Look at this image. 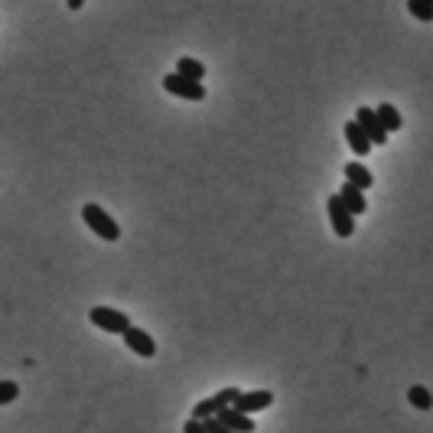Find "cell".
Returning a JSON list of instances; mask_svg holds the SVG:
<instances>
[{
    "mask_svg": "<svg viewBox=\"0 0 433 433\" xmlns=\"http://www.w3.org/2000/svg\"><path fill=\"white\" fill-rule=\"evenodd\" d=\"M82 222H85L98 238H104V241H118V238H121V225L114 222L101 206H95V202L82 206Z\"/></svg>",
    "mask_w": 433,
    "mask_h": 433,
    "instance_id": "6da1fadb",
    "label": "cell"
},
{
    "mask_svg": "<svg viewBox=\"0 0 433 433\" xmlns=\"http://www.w3.org/2000/svg\"><path fill=\"white\" fill-rule=\"evenodd\" d=\"M326 209H329V222H333L335 235H339V238H352V235H355V215L348 212V206L342 202L339 192L326 199Z\"/></svg>",
    "mask_w": 433,
    "mask_h": 433,
    "instance_id": "7a4b0ae2",
    "label": "cell"
},
{
    "mask_svg": "<svg viewBox=\"0 0 433 433\" xmlns=\"http://www.w3.org/2000/svg\"><path fill=\"white\" fill-rule=\"evenodd\" d=\"M88 320L95 322L98 329H104V333H114V335H124L127 329H131V320L124 316L121 309H111V307H91Z\"/></svg>",
    "mask_w": 433,
    "mask_h": 433,
    "instance_id": "3957f363",
    "label": "cell"
},
{
    "mask_svg": "<svg viewBox=\"0 0 433 433\" xmlns=\"http://www.w3.org/2000/svg\"><path fill=\"white\" fill-rule=\"evenodd\" d=\"M163 88L170 91V95H176V98H186V101H202L206 98V88H202V82H196V78H186V75L173 72L163 78Z\"/></svg>",
    "mask_w": 433,
    "mask_h": 433,
    "instance_id": "277c9868",
    "label": "cell"
},
{
    "mask_svg": "<svg viewBox=\"0 0 433 433\" xmlns=\"http://www.w3.org/2000/svg\"><path fill=\"white\" fill-rule=\"evenodd\" d=\"M124 346L131 348V355H140V359H153V355H157L153 335H150L147 329H137V326H131V329L124 333Z\"/></svg>",
    "mask_w": 433,
    "mask_h": 433,
    "instance_id": "5b68a950",
    "label": "cell"
},
{
    "mask_svg": "<svg viewBox=\"0 0 433 433\" xmlns=\"http://www.w3.org/2000/svg\"><path fill=\"white\" fill-rule=\"evenodd\" d=\"M355 121L365 127V134L371 137V144H378V147L388 144V127H384L381 118H378V108H365V104H362L359 111H355Z\"/></svg>",
    "mask_w": 433,
    "mask_h": 433,
    "instance_id": "8992f818",
    "label": "cell"
},
{
    "mask_svg": "<svg viewBox=\"0 0 433 433\" xmlns=\"http://www.w3.org/2000/svg\"><path fill=\"white\" fill-rule=\"evenodd\" d=\"M339 196H342V202L348 206V212L352 215H365V209H368V199H365V189H359L355 183H342L339 186Z\"/></svg>",
    "mask_w": 433,
    "mask_h": 433,
    "instance_id": "52a82bcc",
    "label": "cell"
},
{
    "mask_svg": "<svg viewBox=\"0 0 433 433\" xmlns=\"http://www.w3.org/2000/svg\"><path fill=\"white\" fill-rule=\"evenodd\" d=\"M274 404V391H245V395L238 397V410H245V414H258V410L271 408Z\"/></svg>",
    "mask_w": 433,
    "mask_h": 433,
    "instance_id": "ba28073f",
    "label": "cell"
},
{
    "mask_svg": "<svg viewBox=\"0 0 433 433\" xmlns=\"http://www.w3.org/2000/svg\"><path fill=\"white\" fill-rule=\"evenodd\" d=\"M222 423H228L235 433H254V421H251V414H245V410H238V408H225L215 414Z\"/></svg>",
    "mask_w": 433,
    "mask_h": 433,
    "instance_id": "9c48e42d",
    "label": "cell"
},
{
    "mask_svg": "<svg viewBox=\"0 0 433 433\" xmlns=\"http://www.w3.org/2000/svg\"><path fill=\"white\" fill-rule=\"evenodd\" d=\"M346 140H348V147H352V153H359V157H368L371 137L365 134V127H362L359 121H348V124H346Z\"/></svg>",
    "mask_w": 433,
    "mask_h": 433,
    "instance_id": "30bf717a",
    "label": "cell"
},
{
    "mask_svg": "<svg viewBox=\"0 0 433 433\" xmlns=\"http://www.w3.org/2000/svg\"><path fill=\"white\" fill-rule=\"evenodd\" d=\"M342 173H346V179L348 183H355L359 186V189H371V183H375V176L368 173V166H365V163H346V170H342Z\"/></svg>",
    "mask_w": 433,
    "mask_h": 433,
    "instance_id": "8fae6325",
    "label": "cell"
},
{
    "mask_svg": "<svg viewBox=\"0 0 433 433\" xmlns=\"http://www.w3.org/2000/svg\"><path fill=\"white\" fill-rule=\"evenodd\" d=\"M378 118H381V124L388 127V134H395V131H401L404 127V121H401V111H397L395 104H378Z\"/></svg>",
    "mask_w": 433,
    "mask_h": 433,
    "instance_id": "7c38bea8",
    "label": "cell"
},
{
    "mask_svg": "<svg viewBox=\"0 0 433 433\" xmlns=\"http://www.w3.org/2000/svg\"><path fill=\"white\" fill-rule=\"evenodd\" d=\"M176 72L186 75V78H196V82H202L206 78V65L199 59H189V56H183V59L176 62Z\"/></svg>",
    "mask_w": 433,
    "mask_h": 433,
    "instance_id": "4fadbf2b",
    "label": "cell"
},
{
    "mask_svg": "<svg viewBox=\"0 0 433 433\" xmlns=\"http://www.w3.org/2000/svg\"><path fill=\"white\" fill-rule=\"evenodd\" d=\"M408 401H410V408H417V410H430L433 408V395L423 388V384H410Z\"/></svg>",
    "mask_w": 433,
    "mask_h": 433,
    "instance_id": "5bb4252c",
    "label": "cell"
},
{
    "mask_svg": "<svg viewBox=\"0 0 433 433\" xmlns=\"http://www.w3.org/2000/svg\"><path fill=\"white\" fill-rule=\"evenodd\" d=\"M408 10L414 20H421V23H433V3L430 0H408Z\"/></svg>",
    "mask_w": 433,
    "mask_h": 433,
    "instance_id": "9a60e30c",
    "label": "cell"
},
{
    "mask_svg": "<svg viewBox=\"0 0 433 433\" xmlns=\"http://www.w3.org/2000/svg\"><path fill=\"white\" fill-rule=\"evenodd\" d=\"M219 401H215V397H206V401H199L196 408H192V417H196V421H209V417H215V414H219Z\"/></svg>",
    "mask_w": 433,
    "mask_h": 433,
    "instance_id": "2e32d148",
    "label": "cell"
},
{
    "mask_svg": "<svg viewBox=\"0 0 433 433\" xmlns=\"http://www.w3.org/2000/svg\"><path fill=\"white\" fill-rule=\"evenodd\" d=\"M241 395H245V391H238V388H222V391L215 395V401H219V408L225 410V408H235Z\"/></svg>",
    "mask_w": 433,
    "mask_h": 433,
    "instance_id": "e0dca14e",
    "label": "cell"
},
{
    "mask_svg": "<svg viewBox=\"0 0 433 433\" xmlns=\"http://www.w3.org/2000/svg\"><path fill=\"white\" fill-rule=\"evenodd\" d=\"M20 397V388L13 381H0V404H13Z\"/></svg>",
    "mask_w": 433,
    "mask_h": 433,
    "instance_id": "ac0fdd59",
    "label": "cell"
},
{
    "mask_svg": "<svg viewBox=\"0 0 433 433\" xmlns=\"http://www.w3.org/2000/svg\"><path fill=\"white\" fill-rule=\"evenodd\" d=\"M183 433H209V423L196 421V417H189V421L183 423Z\"/></svg>",
    "mask_w": 433,
    "mask_h": 433,
    "instance_id": "d6986e66",
    "label": "cell"
},
{
    "mask_svg": "<svg viewBox=\"0 0 433 433\" xmlns=\"http://www.w3.org/2000/svg\"><path fill=\"white\" fill-rule=\"evenodd\" d=\"M206 423H209V433H235L232 427H228V423H222V421H219V417H209Z\"/></svg>",
    "mask_w": 433,
    "mask_h": 433,
    "instance_id": "ffe728a7",
    "label": "cell"
},
{
    "mask_svg": "<svg viewBox=\"0 0 433 433\" xmlns=\"http://www.w3.org/2000/svg\"><path fill=\"white\" fill-rule=\"evenodd\" d=\"M65 3H69V10H72V13H78L82 7H85V0H65Z\"/></svg>",
    "mask_w": 433,
    "mask_h": 433,
    "instance_id": "44dd1931",
    "label": "cell"
},
{
    "mask_svg": "<svg viewBox=\"0 0 433 433\" xmlns=\"http://www.w3.org/2000/svg\"><path fill=\"white\" fill-rule=\"evenodd\" d=\"M430 3H433V0H430Z\"/></svg>",
    "mask_w": 433,
    "mask_h": 433,
    "instance_id": "7402d4cb",
    "label": "cell"
}]
</instances>
